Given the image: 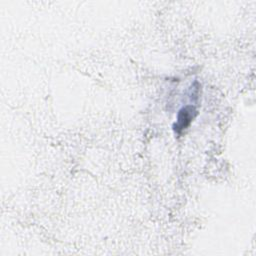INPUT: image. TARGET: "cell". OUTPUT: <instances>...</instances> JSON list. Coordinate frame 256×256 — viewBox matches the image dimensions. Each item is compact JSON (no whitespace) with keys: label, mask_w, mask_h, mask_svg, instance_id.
<instances>
[{"label":"cell","mask_w":256,"mask_h":256,"mask_svg":"<svg viewBox=\"0 0 256 256\" xmlns=\"http://www.w3.org/2000/svg\"><path fill=\"white\" fill-rule=\"evenodd\" d=\"M196 108L194 105H187L183 107L177 116V121L174 125V130L176 133L180 134L183 130H185L191 121L194 119L196 115Z\"/></svg>","instance_id":"1"}]
</instances>
